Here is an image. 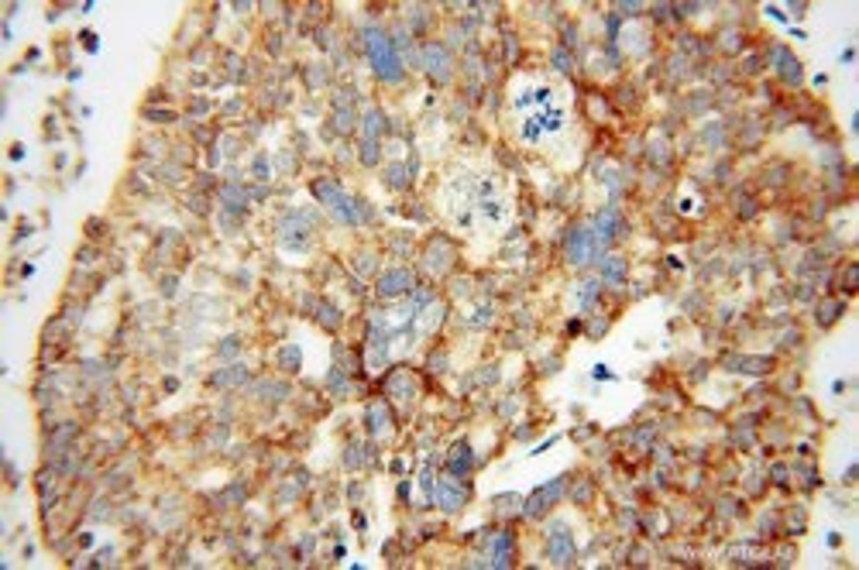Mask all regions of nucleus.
I'll return each mask as SVG.
<instances>
[{"mask_svg": "<svg viewBox=\"0 0 859 570\" xmlns=\"http://www.w3.org/2000/svg\"><path fill=\"white\" fill-rule=\"evenodd\" d=\"M368 45V55H371V66H375V73L382 79H389V83H395V79L402 76V66H399V55H395V49H392V38H385L382 31H368L365 38Z\"/></svg>", "mask_w": 859, "mask_h": 570, "instance_id": "nucleus-1", "label": "nucleus"}, {"mask_svg": "<svg viewBox=\"0 0 859 570\" xmlns=\"http://www.w3.org/2000/svg\"><path fill=\"white\" fill-rule=\"evenodd\" d=\"M601 251V244L595 241V234H591V227H581V231L571 234V241H567V258L574 261V265H584V261H591L595 255Z\"/></svg>", "mask_w": 859, "mask_h": 570, "instance_id": "nucleus-2", "label": "nucleus"}, {"mask_svg": "<svg viewBox=\"0 0 859 570\" xmlns=\"http://www.w3.org/2000/svg\"><path fill=\"white\" fill-rule=\"evenodd\" d=\"M550 557H553V564H571L574 543H571V533H567L564 526H557V529L550 533Z\"/></svg>", "mask_w": 859, "mask_h": 570, "instance_id": "nucleus-3", "label": "nucleus"}, {"mask_svg": "<svg viewBox=\"0 0 859 570\" xmlns=\"http://www.w3.org/2000/svg\"><path fill=\"white\" fill-rule=\"evenodd\" d=\"M557 495H560V481H553V485H547V488H540V492L526 502V516H540V512L547 509V502H553Z\"/></svg>", "mask_w": 859, "mask_h": 570, "instance_id": "nucleus-4", "label": "nucleus"}, {"mask_svg": "<svg viewBox=\"0 0 859 570\" xmlns=\"http://www.w3.org/2000/svg\"><path fill=\"white\" fill-rule=\"evenodd\" d=\"M409 282H413V275H409V272H392V275H385V279H382L378 292H382V296H399V292H406V289H409Z\"/></svg>", "mask_w": 859, "mask_h": 570, "instance_id": "nucleus-5", "label": "nucleus"}, {"mask_svg": "<svg viewBox=\"0 0 859 570\" xmlns=\"http://www.w3.org/2000/svg\"><path fill=\"white\" fill-rule=\"evenodd\" d=\"M440 502H443V509H461L464 492H461V488H454L450 481H440Z\"/></svg>", "mask_w": 859, "mask_h": 570, "instance_id": "nucleus-6", "label": "nucleus"}, {"mask_svg": "<svg viewBox=\"0 0 859 570\" xmlns=\"http://www.w3.org/2000/svg\"><path fill=\"white\" fill-rule=\"evenodd\" d=\"M468 461H471L468 447H457V454H454V471H457V474H464V467H468Z\"/></svg>", "mask_w": 859, "mask_h": 570, "instance_id": "nucleus-7", "label": "nucleus"}, {"mask_svg": "<svg viewBox=\"0 0 859 570\" xmlns=\"http://www.w3.org/2000/svg\"><path fill=\"white\" fill-rule=\"evenodd\" d=\"M623 272H625V268H623V261H619V258H612V261H608V268H605V275H608V279H615V282L623 279Z\"/></svg>", "mask_w": 859, "mask_h": 570, "instance_id": "nucleus-8", "label": "nucleus"}]
</instances>
